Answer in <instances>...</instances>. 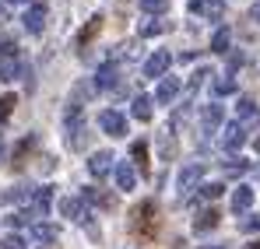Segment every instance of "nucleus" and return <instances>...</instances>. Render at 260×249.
Listing matches in <instances>:
<instances>
[{"instance_id":"c756f323","label":"nucleus","mask_w":260,"mask_h":249,"mask_svg":"<svg viewBox=\"0 0 260 249\" xmlns=\"http://www.w3.org/2000/svg\"><path fill=\"white\" fill-rule=\"evenodd\" d=\"M166 28H169L166 21H158V18H148V21L141 25V39H148V35H162Z\"/></svg>"},{"instance_id":"c03bdc74","label":"nucleus","mask_w":260,"mask_h":249,"mask_svg":"<svg viewBox=\"0 0 260 249\" xmlns=\"http://www.w3.org/2000/svg\"><path fill=\"white\" fill-rule=\"evenodd\" d=\"M11 4H28V0H11Z\"/></svg>"},{"instance_id":"b1692460","label":"nucleus","mask_w":260,"mask_h":249,"mask_svg":"<svg viewBox=\"0 0 260 249\" xmlns=\"http://www.w3.org/2000/svg\"><path fill=\"white\" fill-rule=\"evenodd\" d=\"M130 113H134L137 123H148V120H151V98H148V95H137L134 105H130Z\"/></svg>"},{"instance_id":"2f4dec72","label":"nucleus","mask_w":260,"mask_h":249,"mask_svg":"<svg viewBox=\"0 0 260 249\" xmlns=\"http://www.w3.org/2000/svg\"><path fill=\"white\" fill-rule=\"evenodd\" d=\"M28 193H36V190H25V186H11V190L4 193V204H18V200H28Z\"/></svg>"},{"instance_id":"473e14b6","label":"nucleus","mask_w":260,"mask_h":249,"mask_svg":"<svg viewBox=\"0 0 260 249\" xmlns=\"http://www.w3.org/2000/svg\"><path fill=\"white\" fill-rule=\"evenodd\" d=\"M14 105H18V95H4V98H0V123H7V120H11Z\"/></svg>"},{"instance_id":"a18cd8bd","label":"nucleus","mask_w":260,"mask_h":249,"mask_svg":"<svg viewBox=\"0 0 260 249\" xmlns=\"http://www.w3.org/2000/svg\"><path fill=\"white\" fill-rule=\"evenodd\" d=\"M257 151H260V137H257Z\"/></svg>"},{"instance_id":"e433bc0d","label":"nucleus","mask_w":260,"mask_h":249,"mask_svg":"<svg viewBox=\"0 0 260 249\" xmlns=\"http://www.w3.org/2000/svg\"><path fill=\"white\" fill-rule=\"evenodd\" d=\"M243 232H260V214H250V218H243Z\"/></svg>"},{"instance_id":"5701e85b","label":"nucleus","mask_w":260,"mask_h":249,"mask_svg":"<svg viewBox=\"0 0 260 249\" xmlns=\"http://www.w3.org/2000/svg\"><path fill=\"white\" fill-rule=\"evenodd\" d=\"M250 207H253V190H250V186H239V190L232 193V210H236V214H246Z\"/></svg>"},{"instance_id":"cd10ccee","label":"nucleus","mask_w":260,"mask_h":249,"mask_svg":"<svg viewBox=\"0 0 260 249\" xmlns=\"http://www.w3.org/2000/svg\"><path fill=\"white\" fill-rule=\"evenodd\" d=\"M229 42H232L229 28H218L215 35H211V53H229Z\"/></svg>"},{"instance_id":"4468645a","label":"nucleus","mask_w":260,"mask_h":249,"mask_svg":"<svg viewBox=\"0 0 260 249\" xmlns=\"http://www.w3.org/2000/svg\"><path fill=\"white\" fill-rule=\"evenodd\" d=\"M116 81H120V67H116V60L102 63L99 74H95V88H99V91H109V88H116Z\"/></svg>"},{"instance_id":"f704fd0d","label":"nucleus","mask_w":260,"mask_h":249,"mask_svg":"<svg viewBox=\"0 0 260 249\" xmlns=\"http://www.w3.org/2000/svg\"><path fill=\"white\" fill-rule=\"evenodd\" d=\"M246 168H250V162H243V158H232V162L225 165V172H229V175H243Z\"/></svg>"},{"instance_id":"79ce46f5","label":"nucleus","mask_w":260,"mask_h":249,"mask_svg":"<svg viewBox=\"0 0 260 249\" xmlns=\"http://www.w3.org/2000/svg\"><path fill=\"white\" fill-rule=\"evenodd\" d=\"M39 249H60V246H39Z\"/></svg>"},{"instance_id":"39448f33","label":"nucleus","mask_w":260,"mask_h":249,"mask_svg":"<svg viewBox=\"0 0 260 249\" xmlns=\"http://www.w3.org/2000/svg\"><path fill=\"white\" fill-rule=\"evenodd\" d=\"M99 126H102L109 137H123V133H127V116L116 113V109H102V113H99Z\"/></svg>"},{"instance_id":"9b49d317","label":"nucleus","mask_w":260,"mask_h":249,"mask_svg":"<svg viewBox=\"0 0 260 249\" xmlns=\"http://www.w3.org/2000/svg\"><path fill=\"white\" fill-rule=\"evenodd\" d=\"M113 162H116V158H113V151H95V155L88 158V172H91L95 179H102V175H109V172L116 168Z\"/></svg>"},{"instance_id":"7ed1b4c3","label":"nucleus","mask_w":260,"mask_h":249,"mask_svg":"<svg viewBox=\"0 0 260 249\" xmlns=\"http://www.w3.org/2000/svg\"><path fill=\"white\" fill-rule=\"evenodd\" d=\"M21 25H25L28 35H39V32H43V28H46V0H32V4L25 7Z\"/></svg>"},{"instance_id":"ddd939ff","label":"nucleus","mask_w":260,"mask_h":249,"mask_svg":"<svg viewBox=\"0 0 260 249\" xmlns=\"http://www.w3.org/2000/svg\"><path fill=\"white\" fill-rule=\"evenodd\" d=\"M236 123H243V126L260 123V105L253 98H239V105H236Z\"/></svg>"},{"instance_id":"412c9836","label":"nucleus","mask_w":260,"mask_h":249,"mask_svg":"<svg viewBox=\"0 0 260 249\" xmlns=\"http://www.w3.org/2000/svg\"><path fill=\"white\" fill-rule=\"evenodd\" d=\"M221 105H204V113H201V126H204V133H215L218 126H221Z\"/></svg>"},{"instance_id":"dca6fc26","label":"nucleus","mask_w":260,"mask_h":249,"mask_svg":"<svg viewBox=\"0 0 260 249\" xmlns=\"http://www.w3.org/2000/svg\"><path fill=\"white\" fill-rule=\"evenodd\" d=\"M25 74L21 56H0V81H18Z\"/></svg>"},{"instance_id":"a211bd4d","label":"nucleus","mask_w":260,"mask_h":249,"mask_svg":"<svg viewBox=\"0 0 260 249\" xmlns=\"http://www.w3.org/2000/svg\"><path fill=\"white\" fill-rule=\"evenodd\" d=\"M113 172H116V186H120V190H134V186H137V165H134V162H120Z\"/></svg>"},{"instance_id":"f257e3e1","label":"nucleus","mask_w":260,"mask_h":249,"mask_svg":"<svg viewBox=\"0 0 260 249\" xmlns=\"http://www.w3.org/2000/svg\"><path fill=\"white\" fill-rule=\"evenodd\" d=\"M130 235L141 242H151L158 235V204L155 200H141L130 210Z\"/></svg>"},{"instance_id":"4c0bfd02","label":"nucleus","mask_w":260,"mask_h":249,"mask_svg":"<svg viewBox=\"0 0 260 249\" xmlns=\"http://www.w3.org/2000/svg\"><path fill=\"white\" fill-rule=\"evenodd\" d=\"M236 67H243V53H229V74H232Z\"/></svg>"},{"instance_id":"6e6552de","label":"nucleus","mask_w":260,"mask_h":249,"mask_svg":"<svg viewBox=\"0 0 260 249\" xmlns=\"http://www.w3.org/2000/svg\"><path fill=\"white\" fill-rule=\"evenodd\" d=\"M169 63H173V56H169L166 49H155V53L144 60V78H166Z\"/></svg>"},{"instance_id":"58836bf2","label":"nucleus","mask_w":260,"mask_h":249,"mask_svg":"<svg viewBox=\"0 0 260 249\" xmlns=\"http://www.w3.org/2000/svg\"><path fill=\"white\" fill-rule=\"evenodd\" d=\"M250 18H253V21H257V25H260V0H257V4H253V7H250Z\"/></svg>"},{"instance_id":"c85d7f7f","label":"nucleus","mask_w":260,"mask_h":249,"mask_svg":"<svg viewBox=\"0 0 260 249\" xmlns=\"http://www.w3.org/2000/svg\"><path fill=\"white\" fill-rule=\"evenodd\" d=\"M0 56H21L18 53V39L11 32H0Z\"/></svg>"},{"instance_id":"ea45409f","label":"nucleus","mask_w":260,"mask_h":249,"mask_svg":"<svg viewBox=\"0 0 260 249\" xmlns=\"http://www.w3.org/2000/svg\"><path fill=\"white\" fill-rule=\"evenodd\" d=\"M0 21H7V4L0 0Z\"/></svg>"},{"instance_id":"9d476101","label":"nucleus","mask_w":260,"mask_h":249,"mask_svg":"<svg viewBox=\"0 0 260 249\" xmlns=\"http://www.w3.org/2000/svg\"><path fill=\"white\" fill-rule=\"evenodd\" d=\"M102 21H106L102 14H91V18H88V25L81 28V32H78V42H74V46H78V53H85L88 46L99 39V32H102Z\"/></svg>"},{"instance_id":"72a5a7b5","label":"nucleus","mask_w":260,"mask_h":249,"mask_svg":"<svg viewBox=\"0 0 260 249\" xmlns=\"http://www.w3.org/2000/svg\"><path fill=\"white\" fill-rule=\"evenodd\" d=\"M221 193H225L221 183H204V186H201V197H204V200H215V197H221Z\"/></svg>"},{"instance_id":"6ab92c4d","label":"nucleus","mask_w":260,"mask_h":249,"mask_svg":"<svg viewBox=\"0 0 260 249\" xmlns=\"http://www.w3.org/2000/svg\"><path fill=\"white\" fill-rule=\"evenodd\" d=\"M28 235H32L36 242H56V239H60V228L49 225V221H36V225L28 228Z\"/></svg>"},{"instance_id":"0eeeda50","label":"nucleus","mask_w":260,"mask_h":249,"mask_svg":"<svg viewBox=\"0 0 260 249\" xmlns=\"http://www.w3.org/2000/svg\"><path fill=\"white\" fill-rule=\"evenodd\" d=\"M190 11L208 18V21H221L225 18V0H190Z\"/></svg>"},{"instance_id":"2eb2a0df","label":"nucleus","mask_w":260,"mask_h":249,"mask_svg":"<svg viewBox=\"0 0 260 249\" xmlns=\"http://www.w3.org/2000/svg\"><path fill=\"white\" fill-rule=\"evenodd\" d=\"M53 207V190L49 186H39L36 193H32V218H46Z\"/></svg>"},{"instance_id":"aec40b11","label":"nucleus","mask_w":260,"mask_h":249,"mask_svg":"<svg viewBox=\"0 0 260 249\" xmlns=\"http://www.w3.org/2000/svg\"><path fill=\"white\" fill-rule=\"evenodd\" d=\"M32 148H36V137L28 133V137H21L18 140V148H14V155H11V168H25V158L32 155Z\"/></svg>"},{"instance_id":"f3484780","label":"nucleus","mask_w":260,"mask_h":249,"mask_svg":"<svg viewBox=\"0 0 260 249\" xmlns=\"http://www.w3.org/2000/svg\"><path fill=\"white\" fill-rule=\"evenodd\" d=\"M179 88H183L179 78H162V81H158V91H155V102H158V105H169L176 95H179Z\"/></svg>"},{"instance_id":"f8f14e48","label":"nucleus","mask_w":260,"mask_h":249,"mask_svg":"<svg viewBox=\"0 0 260 249\" xmlns=\"http://www.w3.org/2000/svg\"><path fill=\"white\" fill-rule=\"evenodd\" d=\"M81 200H85V204H95V207H102V210H113V207H116V197H113V193H106L102 186H85Z\"/></svg>"},{"instance_id":"49530a36","label":"nucleus","mask_w":260,"mask_h":249,"mask_svg":"<svg viewBox=\"0 0 260 249\" xmlns=\"http://www.w3.org/2000/svg\"><path fill=\"white\" fill-rule=\"evenodd\" d=\"M211 249H218V246H211Z\"/></svg>"},{"instance_id":"f03ea898","label":"nucleus","mask_w":260,"mask_h":249,"mask_svg":"<svg viewBox=\"0 0 260 249\" xmlns=\"http://www.w3.org/2000/svg\"><path fill=\"white\" fill-rule=\"evenodd\" d=\"M63 126H67V148H71V151H81L85 140H88V123H85V116H81V105L67 102V109H63Z\"/></svg>"},{"instance_id":"7c9ffc66","label":"nucleus","mask_w":260,"mask_h":249,"mask_svg":"<svg viewBox=\"0 0 260 249\" xmlns=\"http://www.w3.org/2000/svg\"><path fill=\"white\" fill-rule=\"evenodd\" d=\"M141 11H144V14H151V18H158V14H166V11H169V0H141Z\"/></svg>"},{"instance_id":"a878e982","label":"nucleus","mask_w":260,"mask_h":249,"mask_svg":"<svg viewBox=\"0 0 260 249\" xmlns=\"http://www.w3.org/2000/svg\"><path fill=\"white\" fill-rule=\"evenodd\" d=\"M158 151H162L166 162H173V158H176V140H173V133H169V126L158 133Z\"/></svg>"},{"instance_id":"a19ab883","label":"nucleus","mask_w":260,"mask_h":249,"mask_svg":"<svg viewBox=\"0 0 260 249\" xmlns=\"http://www.w3.org/2000/svg\"><path fill=\"white\" fill-rule=\"evenodd\" d=\"M246 249H260V242H250V246H246Z\"/></svg>"},{"instance_id":"20e7f679","label":"nucleus","mask_w":260,"mask_h":249,"mask_svg":"<svg viewBox=\"0 0 260 249\" xmlns=\"http://www.w3.org/2000/svg\"><path fill=\"white\" fill-rule=\"evenodd\" d=\"M60 214L71 218V221H78V225H88L91 221V210H88V204L81 197H63L60 200Z\"/></svg>"},{"instance_id":"393cba45","label":"nucleus","mask_w":260,"mask_h":249,"mask_svg":"<svg viewBox=\"0 0 260 249\" xmlns=\"http://www.w3.org/2000/svg\"><path fill=\"white\" fill-rule=\"evenodd\" d=\"M130 158H134V165L141 168V172H148V144L144 140H134L130 144Z\"/></svg>"},{"instance_id":"c9c22d12","label":"nucleus","mask_w":260,"mask_h":249,"mask_svg":"<svg viewBox=\"0 0 260 249\" xmlns=\"http://www.w3.org/2000/svg\"><path fill=\"white\" fill-rule=\"evenodd\" d=\"M0 249H25V239L21 235H4L0 239Z\"/></svg>"},{"instance_id":"bb28decb","label":"nucleus","mask_w":260,"mask_h":249,"mask_svg":"<svg viewBox=\"0 0 260 249\" xmlns=\"http://www.w3.org/2000/svg\"><path fill=\"white\" fill-rule=\"evenodd\" d=\"M211 91H215L218 98L232 95V91H236V81H232V74H221V78H215V84H211Z\"/></svg>"},{"instance_id":"423d86ee","label":"nucleus","mask_w":260,"mask_h":249,"mask_svg":"<svg viewBox=\"0 0 260 249\" xmlns=\"http://www.w3.org/2000/svg\"><path fill=\"white\" fill-rule=\"evenodd\" d=\"M204 179V165L201 162H193V165H186L183 172H179V179H176V190H179V197H186L197 183Z\"/></svg>"},{"instance_id":"37998d69","label":"nucleus","mask_w":260,"mask_h":249,"mask_svg":"<svg viewBox=\"0 0 260 249\" xmlns=\"http://www.w3.org/2000/svg\"><path fill=\"white\" fill-rule=\"evenodd\" d=\"M0 155H4V137H0Z\"/></svg>"},{"instance_id":"4be33fe9","label":"nucleus","mask_w":260,"mask_h":249,"mask_svg":"<svg viewBox=\"0 0 260 249\" xmlns=\"http://www.w3.org/2000/svg\"><path fill=\"white\" fill-rule=\"evenodd\" d=\"M218 221H221V214H218L215 207L201 210V214L193 218V232H211V228H218Z\"/></svg>"},{"instance_id":"1a4fd4ad","label":"nucleus","mask_w":260,"mask_h":249,"mask_svg":"<svg viewBox=\"0 0 260 249\" xmlns=\"http://www.w3.org/2000/svg\"><path fill=\"white\" fill-rule=\"evenodd\" d=\"M243 144H246V126H243V123H229L225 130H221V148H225V151L236 155Z\"/></svg>"}]
</instances>
